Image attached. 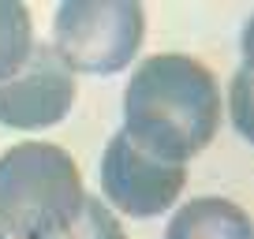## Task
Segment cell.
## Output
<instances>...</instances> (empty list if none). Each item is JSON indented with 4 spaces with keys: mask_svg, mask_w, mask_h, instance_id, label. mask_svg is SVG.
<instances>
[{
    "mask_svg": "<svg viewBox=\"0 0 254 239\" xmlns=\"http://www.w3.org/2000/svg\"><path fill=\"white\" fill-rule=\"evenodd\" d=\"M221 112V86L206 64L183 53H157L127 82L124 135L150 157L183 165L213 142Z\"/></svg>",
    "mask_w": 254,
    "mask_h": 239,
    "instance_id": "1",
    "label": "cell"
},
{
    "mask_svg": "<svg viewBox=\"0 0 254 239\" xmlns=\"http://www.w3.org/2000/svg\"><path fill=\"white\" fill-rule=\"evenodd\" d=\"M75 157L53 142H19L0 153V228L15 239H53L82 213Z\"/></svg>",
    "mask_w": 254,
    "mask_h": 239,
    "instance_id": "2",
    "label": "cell"
},
{
    "mask_svg": "<svg viewBox=\"0 0 254 239\" xmlns=\"http://www.w3.org/2000/svg\"><path fill=\"white\" fill-rule=\"evenodd\" d=\"M53 53L67 71L116 75L135 64L146 34L142 4L131 0H67L53 19Z\"/></svg>",
    "mask_w": 254,
    "mask_h": 239,
    "instance_id": "3",
    "label": "cell"
},
{
    "mask_svg": "<svg viewBox=\"0 0 254 239\" xmlns=\"http://www.w3.org/2000/svg\"><path fill=\"white\" fill-rule=\"evenodd\" d=\"M105 198L127 217H157L180 198L187 183V168L142 153L124 131L112 135L101 157Z\"/></svg>",
    "mask_w": 254,
    "mask_h": 239,
    "instance_id": "4",
    "label": "cell"
},
{
    "mask_svg": "<svg viewBox=\"0 0 254 239\" xmlns=\"http://www.w3.org/2000/svg\"><path fill=\"white\" fill-rule=\"evenodd\" d=\"M75 105V75L53 45H34L19 75L0 82V127H53Z\"/></svg>",
    "mask_w": 254,
    "mask_h": 239,
    "instance_id": "5",
    "label": "cell"
},
{
    "mask_svg": "<svg viewBox=\"0 0 254 239\" xmlns=\"http://www.w3.org/2000/svg\"><path fill=\"white\" fill-rule=\"evenodd\" d=\"M165 239H254L251 217L228 198H194L172 217Z\"/></svg>",
    "mask_w": 254,
    "mask_h": 239,
    "instance_id": "6",
    "label": "cell"
},
{
    "mask_svg": "<svg viewBox=\"0 0 254 239\" xmlns=\"http://www.w3.org/2000/svg\"><path fill=\"white\" fill-rule=\"evenodd\" d=\"M30 15L15 0H0V82L19 75L30 56Z\"/></svg>",
    "mask_w": 254,
    "mask_h": 239,
    "instance_id": "7",
    "label": "cell"
},
{
    "mask_svg": "<svg viewBox=\"0 0 254 239\" xmlns=\"http://www.w3.org/2000/svg\"><path fill=\"white\" fill-rule=\"evenodd\" d=\"M53 239H127V236L120 228L116 213H109L101 198H90L86 194L82 213L75 217V224L67 232H60V236H53Z\"/></svg>",
    "mask_w": 254,
    "mask_h": 239,
    "instance_id": "8",
    "label": "cell"
},
{
    "mask_svg": "<svg viewBox=\"0 0 254 239\" xmlns=\"http://www.w3.org/2000/svg\"><path fill=\"white\" fill-rule=\"evenodd\" d=\"M0 239H8V236H4V228H0Z\"/></svg>",
    "mask_w": 254,
    "mask_h": 239,
    "instance_id": "9",
    "label": "cell"
}]
</instances>
